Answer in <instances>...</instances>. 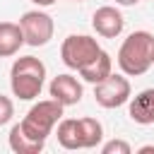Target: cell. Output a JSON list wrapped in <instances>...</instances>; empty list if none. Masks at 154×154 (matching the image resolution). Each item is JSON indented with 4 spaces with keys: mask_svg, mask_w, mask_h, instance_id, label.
Instances as JSON below:
<instances>
[{
    "mask_svg": "<svg viewBox=\"0 0 154 154\" xmlns=\"http://www.w3.org/2000/svg\"><path fill=\"white\" fill-rule=\"evenodd\" d=\"M118 65L123 75L137 77L154 65V34L132 31L118 48Z\"/></svg>",
    "mask_w": 154,
    "mask_h": 154,
    "instance_id": "obj_1",
    "label": "cell"
},
{
    "mask_svg": "<svg viewBox=\"0 0 154 154\" xmlns=\"http://www.w3.org/2000/svg\"><path fill=\"white\" fill-rule=\"evenodd\" d=\"M46 79V65L36 55H22L12 63L10 70V87L12 94L22 101H31L41 94Z\"/></svg>",
    "mask_w": 154,
    "mask_h": 154,
    "instance_id": "obj_2",
    "label": "cell"
},
{
    "mask_svg": "<svg viewBox=\"0 0 154 154\" xmlns=\"http://www.w3.org/2000/svg\"><path fill=\"white\" fill-rule=\"evenodd\" d=\"M55 135L63 149H94L103 140V128L96 118H63Z\"/></svg>",
    "mask_w": 154,
    "mask_h": 154,
    "instance_id": "obj_3",
    "label": "cell"
},
{
    "mask_svg": "<svg viewBox=\"0 0 154 154\" xmlns=\"http://www.w3.org/2000/svg\"><path fill=\"white\" fill-rule=\"evenodd\" d=\"M63 103H58L55 99H46V101H38V103H34L29 111H26V116H24V120L19 123L22 125V130L31 137V140H41V142H46L48 140V135L53 132V128L60 123V118H63Z\"/></svg>",
    "mask_w": 154,
    "mask_h": 154,
    "instance_id": "obj_4",
    "label": "cell"
},
{
    "mask_svg": "<svg viewBox=\"0 0 154 154\" xmlns=\"http://www.w3.org/2000/svg\"><path fill=\"white\" fill-rule=\"evenodd\" d=\"M101 46L94 36L87 34H70L60 46V58L70 70H82L87 63H91L99 55Z\"/></svg>",
    "mask_w": 154,
    "mask_h": 154,
    "instance_id": "obj_5",
    "label": "cell"
},
{
    "mask_svg": "<svg viewBox=\"0 0 154 154\" xmlns=\"http://www.w3.org/2000/svg\"><path fill=\"white\" fill-rule=\"evenodd\" d=\"M19 26H22V34H24V43L38 48V46H46L51 38H53V17L48 12H41V10H29L19 17Z\"/></svg>",
    "mask_w": 154,
    "mask_h": 154,
    "instance_id": "obj_6",
    "label": "cell"
},
{
    "mask_svg": "<svg viewBox=\"0 0 154 154\" xmlns=\"http://www.w3.org/2000/svg\"><path fill=\"white\" fill-rule=\"evenodd\" d=\"M130 94H132L130 82L123 75H113L111 72L106 79H101L99 84H94V99L103 108H118V106L128 103Z\"/></svg>",
    "mask_w": 154,
    "mask_h": 154,
    "instance_id": "obj_7",
    "label": "cell"
},
{
    "mask_svg": "<svg viewBox=\"0 0 154 154\" xmlns=\"http://www.w3.org/2000/svg\"><path fill=\"white\" fill-rule=\"evenodd\" d=\"M91 26H94V31H96L99 36H103V38H116V36H120V31H123V26H125V19H123L120 10H116V7H111V5H103V7H99V10L94 12Z\"/></svg>",
    "mask_w": 154,
    "mask_h": 154,
    "instance_id": "obj_8",
    "label": "cell"
},
{
    "mask_svg": "<svg viewBox=\"0 0 154 154\" xmlns=\"http://www.w3.org/2000/svg\"><path fill=\"white\" fill-rule=\"evenodd\" d=\"M48 91H51V99H55V101L63 103V106H75V103H79V101H82V94H84L82 84H79L77 77H72V75H58V77H53Z\"/></svg>",
    "mask_w": 154,
    "mask_h": 154,
    "instance_id": "obj_9",
    "label": "cell"
},
{
    "mask_svg": "<svg viewBox=\"0 0 154 154\" xmlns=\"http://www.w3.org/2000/svg\"><path fill=\"white\" fill-rule=\"evenodd\" d=\"M128 113L135 123L152 125L154 123V89H142L137 96H132Z\"/></svg>",
    "mask_w": 154,
    "mask_h": 154,
    "instance_id": "obj_10",
    "label": "cell"
},
{
    "mask_svg": "<svg viewBox=\"0 0 154 154\" xmlns=\"http://www.w3.org/2000/svg\"><path fill=\"white\" fill-rule=\"evenodd\" d=\"M22 46H24L22 26L14 22H0V58H10L19 53Z\"/></svg>",
    "mask_w": 154,
    "mask_h": 154,
    "instance_id": "obj_11",
    "label": "cell"
},
{
    "mask_svg": "<svg viewBox=\"0 0 154 154\" xmlns=\"http://www.w3.org/2000/svg\"><path fill=\"white\" fill-rule=\"evenodd\" d=\"M111 70H113L111 55H108L106 51H99V55H96L91 63H87L82 70H77V72H79V77H82L84 82H89V84H99L101 79H106V77L111 75Z\"/></svg>",
    "mask_w": 154,
    "mask_h": 154,
    "instance_id": "obj_12",
    "label": "cell"
},
{
    "mask_svg": "<svg viewBox=\"0 0 154 154\" xmlns=\"http://www.w3.org/2000/svg\"><path fill=\"white\" fill-rule=\"evenodd\" d=\"M43 147H46V142L31 140V137L22 130L19 123L12 125V130H10V149H12L14 154H38V152H43Z\"/></svg>",
    "mask_w": 154,
    "mask_h": 154,
    "instance_id": "obj_13",
    "label": "cell"
},
{
    "mask_svg": "<svg viewBox=\"0 0 154 154\" xmlns=\"http://www.w3.org/2000/svg\"><path fill=\"white\" fill-rule=\"evenodd\" d=\"M101 152H103V154H130L132 147H130L125 140H111V142H106V144L101 147Z\"/></svg>",
    "mask_w": 154,
    "mask_h": 154,
    "instance_id": "obj_14",
    "label": "cell"
},
{
    "mask_svg": "<svg viewBox=\"0 0 154 154\" xmlns=\"http://www.w3.org/2000/svg\"><path fill=\"white\" fill-rule=\"evenodd\" d=\"M14 116V103L10 96H2L0 94V125H7Z\"/></svg>",
    "mask_w": 154,
    "mask_h": 154,
    "instance_id": "obj_15",
    "label": "cell"
},
{
    "mask_svg": "<svg viewBox=\"0 0 154 154\" xmlns=\"http://www.w3.org/2000/svg\"><path fill=\"white\" fill-rule=\"evenodd\" d=\"M34 5H38V7H51V5H55L58 0H31Z\"/></svg>",
    "mask_w": 154,
    "mask_h": 154,
    "instance_id": "obj_16",
    "label": "cell"
},
{
    "mask_svg": "<svg viewBox=\"0 0 154 154\" xmlns=\"http://www.w3.org/2000/svg\"><path fill=\"white\" fill-rule=\"evenodd\" d=\"M118 5H123V7H132V5H137L140 0H116Z\"/></svg>",
    "mask_w": 154,
    "mask_h": 154,
    "instance_id": "obj_17",
    "label": "cell"
},
{
    "mask_svg": "<svg viewBox=\"0 0 154 154\" xmlns=\"http://www.w3.org/2000/svg\"><path fill=\"white\" fill-rule=\"evenodd\" d=\"M140 154H154V147H142Z\"/></svg>",
    "mask_w": 154,
    "mask_h": 154,
    "instance_id": "obj_18",
    "label": "cell"
},
{
    "mask_svg": "<svg viewBox=\"0 0 154 154\" xmlns=\"http://www.w3.org/2000/svg\"><path fill=\"white\" fill-rule=\"evenodd\" d=\"M75 2H82V0H75Z\"/></svg>",
    "mask_w": 154,
    "mask_h": 154,
    "instance_id": "obj_19",
    "label": "cell"
}]
</instances>
